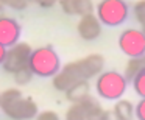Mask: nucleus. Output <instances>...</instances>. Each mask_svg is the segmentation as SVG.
<instances>
[{
    "instance_id": "26",
    "label": "nucleus",
    "mask_w": 145,
    "mask_h": 120,
    "mask_svg": "<svg viewBox=\"0 0 145 120\" xmlns=\"http://www.w3.org/2000/svg\"><path fill=\"white\" fill-rule=\"evenodd\" d=\"M2 14H3V7L0 5V16H2Z\"/></svg>"
},
{
    "instance_id": "24",
    "label": "nucleus",
    "mask_w": 145,
    "mask_h": 120,
    "mask_svg": "<svg viewBox=\"0 0 145 120\" xmlns=\"http://www.w3.org/2000/svg\"><path fill=\"white\" fill-rule=\"evenodd\" d=\"M137 59H139V64H140V67H142V69H145V53L142 55L140 58H137Z\"/></svg>"
},
{
    "instance_id": "22",
    "label": "nucleus",
    "mask_w": 145,
    "mask_h": 120,
    "mask_svg": "<svg viewBox=\"0 0 145 120\" xmlns=\"http://www.w3.org/2000/svg\"><path fill=\"white\" fill-rule=\"evenodd\" d=\"M105 120H117L116 114H114V111H105Z\"/></svg>"
},
{
    "instance_id": "7",
    "label": "nucleus",
    "mask_w": 145,
    "mask_h": 120,
    "mask_svg": "<svg viewBox=\"0 0 145 120\" xmlns=\"http://www.w3.org/2000/svg\"><path fill=\"white\" fill-rule=\"evenodd\" d=\"M33 48L30 47V44L27 42H17L13 47L7 48V55H5V61L2 64L5 72L8 73H16L17 70L24 69L28 66L30 55H31Z\"/></svg>"
},
{
    "instance_id": "18",
    "label": "nucleus",
    "mask_w": 145,
    "mask_h": 120,
    "mask_svg": "<svg viewBox=\"0 0 145 120\" xmlns=\"http://www.w3.org/2000/svg\"><path fill=\"white\" fill-rule=\"evenodd\" d=\"M0 5L2 7H8L16 11H22L28 7V2L27 0H0Z\"/></svg>"
},
{
    "instance_id": "2",
    "label": "nucleus",
    "mask_w": 145,
    "mask_h": 120,
    "mask_svg": "<svg viewBox=\"0 0 145 120\" xmlns=\"http://www.w3.org/2000/svg\"><path fill=\"white\" fill-rule=\"evenodd\" d=\"M0 109L11 120H31L38 115V104L19 89L10 87L0 94Z\"/></svg>"
},
{
    "instance_id": "6",
    "label": "nucleus",
    "mask_w": 145,
    "mask_h": 120,
    "mask_svg": "<svg viewBox=\"0 0 145 120\" xmlns=\"http://www.w3.org/2000/svg\"><path fill=\"white\" fill-rule=\"evenodd\" d=\"M119 48L128 58H140L145 53V33L139 28H126L119 36Z\"/></svg>"
},
{
    "instance_id": "14",
    "label": "nucleus",
    "mask_w": 145,
    "mask_h": 120,
    "mask_svg": "<svg viewBox=\"0 0 145 120\" xmlns=\"http://www.w3.org/2000/svg\"><path fill=\"white\" fill-rule=\"evenodd\" d=\"M88 111L83 101L80 103H72L66 112V120H86Z\"/></svg>"
},
{
    "instance_id": "17",
    "label": "nucleus",
    "mask_w": 145,
    "mask_h": 120,
    "mask_svg": "<svg viewBox=\"0 0 145 120\" xmlns=\"http://www.w3.org/2000/svg\"><path fill=\"white\" fill-rule=\"evenodd\" d=\"M13 75H14V81H16V84H19V86L28 84V83L33 80V76H35L28 66L24 67V69H20V70H17L16 73H13Z\"/></svg>"
},
{
    "instance_id": "3",
    "label": "nucleus",
    "mask_w": 145,
    "mask_h": 120,
    "mask_svg": "<svg viewBox=\"0 0 145 120\" xmlns=\"http://www.w3.org/2000/svg\"><path fill=\"white\" fill-rule=\"evenodd\" d=\"M28 67L36 76L53 78L61 69V58L52 45H41L31 50Z\"/></svg>"
},
{
    "instance_id": "16",
    "label": "nucleus",
    "mask_w": 145,
    "mask_h": 120,
    "mask_svg": "<svg viewBox=\"0 0 145 120\" xmlns=\"http://www.w3.org/2000/svg\"><path fill=\"white\" fill-rule=\"evenodd\" d=\"M133 16L142 28H145V0H137L133 5Z\"/></svg>"
},
{
    "instance_id": "5",
    "label": "nucleus",
    "mask_w": 145,
    "mask_h": 120,
    "mask_svg": "<svg viewBox=\"0 0 145 120\" xmlns=\"http://www.w3.org/2000/svg\"><path fill=\"white\" fill-rule=\"evenodd\" d=\"M95 16L106 27H119L128 19L129 7L126 0H100L95 7Z\"/></svg>"
},
{
    "instance_id": "10",
    "label": "nucleus",
    "mask_w": 145,
    "mask_h": 120,
    "mask_svg": "<svg viewBox=\"0 0 145 120\" xmlns=\"http://www.w3.org/2000/svg\"><path fill=\"white\" fill-rule=\"evenodd\" d=\"M61 10L67 16H86V14L94 13L95 5L92 0H59L58 2Z\"/></svg>"
},
{
    "instance_id": "23",
    "label": "nucleus",
    "mask_w": 145,
    "mask_h": 120,
    "mask_svg": "<svg viewBox=\"0 0 145 120\" xmlns=\"http://www.w3.org/2000/svg\"><path fill=\"white\" fill-rule=\"evenodd\" d=\"M5 55H7V47H3V45L0 44V66H2L3 61H5Z\"/></svg>"
},
{
    "instance_id": "9",
    "label": "nucleus",
    "mask_w": 145,
    "mask_h": 120,
    "mask_svg": "<svg viewBox=\"0 0 145 120\" xmlns=\"http://www.w3.org/2000/svg\"><path fill=\"white\" fill-rule=\"evenodd\" d=\"M101 22L94 13L86 14V16L80 17L78 23H76V31H78L80 38L84 41H95L100 38L101 35Z\"/></svg>"
},
{
    "instance_id": "13",
    "label": "nucleus",
    "mask_w": 145,
    "mask_h": 120,
    "mask_svg": "<svg viewBox=\"0 0 145 120\" xmlns=\"http://www.w3.org/2000/svg\"><path fill=\"white\" fill-rule=\"evenodd\" d=\"M83 103H84L86 111H88L86 120H105V109L101 108V104L98 103L97 98L89 95L88 98L83 100Z\"/></svg>"
},
{
    "instance_id": "21",
    "label": "nucleus",
    "mask_w": 145,
    "mask_h": 120,
    "mask_svg": "<svg viewBox=\"0 0 145 120\" xmlns=\"http://www.w3.org/2000/svg\"><path fill=\"white\" fill-rule=\"evenodd\" d=\"M59 0H39V3L38 5H41L42 8H50V7H53V5H56Z\"/></svg>"
},
{
    "instance_id": "11",
    "label": "nucleus",
    "mask_w": 145,
    "mask_h": 120,
    "mask_svg": "<svg viewBox=\"0 0 145 120\" xmlns=\"http://www.w3.org/2000/svg\"><path fill=\"white\" fill-rule=\"evenodd\" d=\"M64 94L70 103H80L91 95V84H89V81H78L73 86H70Z\"/></svg>"
},
{
    "instance_id": "15",
    "label": "nucleus",
    "mask_w": 145,
    "mask_h": 120,
    "mask_svg": "<svg viewBox=\"0 0 145 120\" xmlns=\"http://www.w3.org/2000/svg\"><path fill=\"white\" fill-rule=\"evenodd\" d=\"M131 86L139 97L145 98V69H142L134 75V78L131 80Z\"/></svg>"
},
{
    "instance_id": "27",
    "label": "nucleus",
    "mask_w": 145,
    "mask_h": 120,
    "mask_svg": "<svg viewBox=\"0 0 145 120\" xmlns=\"http://www.w3.org/2000/svg\"><path fill=\"white\" fill-rule=\"evenodd\" d=\"M142 30H144V33H145V28H142Z\"/></svg>"
},
{
    "instance_id": "1",
    "label": "nucleus",
    "mask_w": 145,
    "mask_h": 120,
    "mask_svg": "<svg viewBox=\"0 0 145 120\" xmlns=\"http://www.w3.org/2000/svg\"><path fill=\"white\" fill-rule=\"evenodd\" d=\"M105 67V58L98 53L88 55L76 61L61 66L59 72L52 78L53 87L59 92H66L70 86L78 81H88L91 78H97Z\"/></svg>"
},
{
    "instance_id": "20",
    "label": "nucleus",
    "mask_w": 145,
    "mask_h": 120,
    "mask_svg": "<svg viewBox=\"0 0 145 120\" xmlns=\"http://www.w3.org/2000/svg\"><path fill=\"white\" fill-rule=\"evenodd\" d=\"M136 108V119L137 120H145V98H140L137 104H134Z\"/></svg>"
},
{
    "instance_id": "12",
    "label": "nucleus",
    "mask_w": 145,
    "mask_h": 120,
    "mask_svg": "<svg viewBox=\"0 0 145 120\" xmlns=\"http://www.w3.org/2000/svg\"><path fill=\"white\" fill-rule=\"evenodd\" d=\"M114 114H116L117 120H134L136 119V108L131 100L126 98H120L114 104Z\"/></svg>"
},
{
    "instance_id": "25",
    "label": "nucleus",
    "mask_w": 145,
    "mask_h": 120,
    "mask_svg": "<svg viewBox=\"0 0 145 120\" xmlns=\"http://www.w3.org/2000/svg\"><path fill=\"white\" fill-rule=\"evenodd\" d=\"M28 3H39V0H27Z\"/></svg>"
},
{
    "instance_id": "19",
    "label": "nucleus",
    "mask_w": 145,
    "mask_h": 120,
    "mask_svg": "<svg viewBox=\"0 0 145 120\" xmlns=\"http://www.w3.org/2000/svg\"><path fill=\"white\" fill-rule=\"evenodd\" d=\"M35 120H59V115H58L55 111H42V112H38V115L35 117Z\"/></svg>"
},
{
    "instance_id": "4",
    "label": "nucleus",
    "mask_w": 145,
    "mask_h": 120,
    "mask_svg": "<svg viewBox=\"0 0 145 120\" xmlns=\"http://www.w3.org/2000/svg\"><path fill=\"white\" fill-rule=\"evenodd\" d=\"M128 87L125 75L117 70H103L95 80V92L108 101H117L123 97Z\"/></svg>"
},
{
    "instance_id": "8",
    "label": "nucleus",
    "mask_w": 145,
    "mask_h": 120,
    "mask_svg": "<svg viewBox=\"0 0 145 120\" xmlns=\"http://www.w3.org/2000/svg\"><path fill=\"white\" fill-rule=\"evenodd\" d=\"M22 35V27L14 17L11 16H0V44L3 47H13L17 44Z\"/></svg>"
}]
</instances>
